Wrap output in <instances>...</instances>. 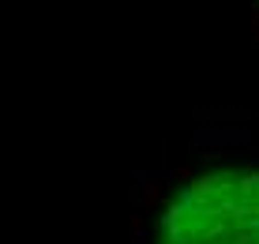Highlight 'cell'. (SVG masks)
<instances>
[{
	"mask_svg": "<svg viewBox=\"0 0 259 244\" xmlns=\"http://www.w3.org/2000/svg\"><path fill=\"white\" fill-rule=\"evenodd\" d=\"M248 132H195V143H244Z\"/></svg>",
	"mask_w": 259,
	"mask_h": 244,
	"instance_id": "cell-1",
	"label": "cell"
},
{
	"mask_svg": "<svg viewBox=\"0 0 259 244\" xmlns=\"http://www.w3.org/2000/svg\"><path fill=\"white\" fill-rule=\"evenodd\" d=\"M169 177H173V180H181V184H188V180H192V169H173Z\"/></svg>",
	"mask_w": 259,
	"mask_h": 244,
	"instance_id": "cell-3",
	"label": "cell"
},
{
	"mask_svg": "<svg viewBox=\"0 0 259 244\" xmlns=\"http://www.w3.org/2000/svg\"><path fill=\"white\" fill-rule=\"evenodd\" d=\"M158 199H162V184H158V180H147V184H143V195H139V211L158 207Z\"/></svg>",
	"mask_w": 259,
	"mask_h": 244,
	"instance_id": "cell-2",
	"label": "cell"
}]
</instances>
